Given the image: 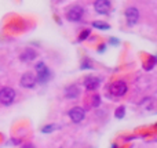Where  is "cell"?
<instances>
[{"label":"cell","mask_w":157,"mask_h":148,"mask_svg":"<svg viewBox=\"0 0 157 148\" xmlns=\"http://www.w3.org/2000/svg\"><path fill=\"white\" fill-rule=\"evenodd\" d=\"M15 100V90L11 87H3L0 90V102L3 105H10Z\"/></svg>","instance_id":"6da1fadb"},{"label":"cell","mask_w":157,"mask_h":148,"mask_svg":"<svg viewBox=\"0 0 157 148\" xmlns=\"http://www.w3.org/2000/svg\"><path fill=\"white\" fill-rule=\"evenodd\" d=\"M36 72H37L36 80H39V83H46L50 79V71L44 62H39L36 65Z\"/></svg>","instance_id":"7a4b0ae2"},{"label":"cell","mask_w":157,"mask_h":148,"mask_svg":"<svg viewBox=\"0 0 157 148\" xmlns=\"http://www.w3.org/2000/svg\"><path fill=\"white\" fill-rule=\"evenodd\" d=\"M110 93L117 97L124 96V94L127 93V85H125L123 80H117V82H114L113 85L110 86Z\"/></svg>","instance_id":"3957f363"},{"label":"cell","mask_w":157,"mask_h":148,"mask_svg":"<svg viewBox=\"0 0 157 148\" xmlns=\"http://www.w3.org/2000/svg\"><path fill=\"white\" fill-rule=\"evenodd\" d=\"M84 116H86V112H84V110L80 107H75L69 111V118H71V121L75 122V123H80L84 119Z\"/></svg>","instance_id":"277c9868"},{"label":"cell","mask_w":157,"mask_h":148,"mask_svg":"<svg viewBox=\"0 0 157 148\" xmlns=\"http://www.w3.org/2000/svg\"><path fill=\"white\" fill-rule=\"evenodd\" d=\"M36 82H37V80H36V76L33 74H30V72L24 74V75H22V78H21V86H22V87H25V89L35 87Z\"/></svg>","instance_id":"5b68a950"},{"label":"cell","mask_w":157,"mask_h":148,"mask_svg":"<svg viewBox=\"0 0 157 148\" xmlns=\"http://www.w3.org/2000/svg\"><path fill=\"white\" fill-rule=\"evenodd\" d=\"M125 18H127V22H128V25H130V26L135 25L136 22H138V19H139L138 8H135V7L127 8V11H125Z\"/></svg>","instance_id":"8992f818"},{"label":"cell","mask_w":157,"mask_h":148,"mask_svg":"<svg viewBox=\"0 0 157 148\" xmlns=\"http://www.w3.org/2000/svg\"><path fill=\"white\" fill-rule=\"evenodd\" d=\"M83 13L84 10L80 7V6H75V7H72L71 10L68 11V14H66V18L69 19V21H80L81 17H83Z\"/></svg>","instance_id":"52a82bcc"},{"label":"cell","mask_w":157,"mask_h":148,"mask_svg":"<svg viewBox=\"0 0 157 148\" xmlns=\"http://www.w3.org/2000/svg\"><path fill=\"white\" fill-rule=\"evenodd\" d=\"M94 8L97 13L106 14L110 10V2H109V0H97V2L94 3Z\"/></svg>","instance_id":"ba28073f"},{"label":"cell","mask_w":157,"mask_h":148,"mask_svg":"<svg viewBox=\"0 0 157 148\" xmlns=\"http://www.w3.org/2000/svg\"><path fill=\"white\" fill-rule=\"evenodd\" d=\"M99 83H101V80L98 79V78H94V76H88L86 80H84V86H86L87 90H95V89H98Z\"/></svg>","instance_id":"9c48e42d"},{"label":"cell","mask_w":157,"mask_h":148,"mask_svg":"<svg viewBox=\"0 0 157 148\" xmlns=\"http://www.w3.org/2000/svg\"><path fill=\"white\" fill-rule=\"evenodd\" d=\"M21 61H24V62H30V61H33L36 58V51L32 49H26L24 53L21 54Z\"/></svg>","instance_id":"30bf717a"},{"label":"cell","mask_w":157,"mask_h":148,"mask_svg":"<svg viewBox=\"0 0 157 148\" xmlns=\"http://www.w3.org/2000/svg\"><path fill=\"white\" fill-rule=\"evenodd\" d=\"M78 94H80V90L77 89V86H69L65 90L66 98H77Z\"/></svg>","instance_id":"8fae6325"},{"label":"cell","mask_w":157,"mask_h":148,"mask_svg":"<svg viewBox=\"0 0 157 148\" xmlns=\"http://www.w3.org/2000/svg\"><path fill=\"white\" fill-rule=\"evenodd\" d=\"M92 26L99 28V29H109V25L108 24H103V22H99V21L94 22V24H92Z\"/></svg>","instance_id":"7c38bea8"},{"label":"cell","mask_w":157,"mask_h":148,"mask_svg":"<svg viewBox=\"0 0 157 148\" xmlns=\"http://www.w3.org/2000/svg\"><path fill=\"white\" fill-rule=\"evenodd\" d=\"M124 114H125V110H124V107H120L119 110L116 111V118H119V119L124 118Z\"/></svg>","instance_id":"4fadbf2b"},{"label":"cell","mask_w":157,"mask_h":148,"mask_svg":"<svg viewBox=\"0 0 157 148\" xmlns=\"http://www.w3.org/2000/svg\"><path fill=\"white\" fill-rule=\"evenodd\" d=\"M55 127H57L55 125H48V126H44V127H43V133H50V132H52Z\"/></svg>","instance_id":"5bb4252c"},{"label":"cell","mask_w":157,"mask_h":148,"mask_svg":"<svg viewBox=\"0 0 157 148\" xmlns=\"http://www.w3.org/2000/svg\"><path fill=\"white\" fill-rule=\"evenodd\" d=\"M92 105H94V107H98V105H99V97L98 96H95L94 98H92Z\"/></svg>","instance_id":"9a60e30c"},{"label":"cell","mask_w":157,"mask_h":148,"mask_svg":"<svg viewBox=\"0 0 157 148\" xmlns=\"http://www.w3.org/2000/svg\"><path fill=\"white\" fill-rule=\"evenodd\" d=\"M88 33H90L88 30H86V32H84V35H81V36H80V40H83V39H86L87 36H88Z\"/></svg>","instance_id":"2e32d148"},{"label":"cell","mask_w":157,"mask_h":148,"mask_svg":"<svg viewBox=\"0 0 157 148\" xmlns=\"http://www.w3.org/2000/svg\"><path fill=\"white\" fill-rule=\"evenodd\" d=\"M22 148H35V147L32 144H25V146H22Z\"/></svg>","instance_id":"e0dca14e"},{"label":"cell","mask_w":157,"mask_h":148,"mask_svg":"<svg viewBox=\"0 0 157 148\" xmlns=\"http://www.w3.org/2000/svg\"><path fill=\"white\" fill-rule=\"evenodd\" d=\"M110 42H112V43H119V40H117V39H110Z\"/></svg>","instance_id":"ac0fdd59"}]
</instances>
